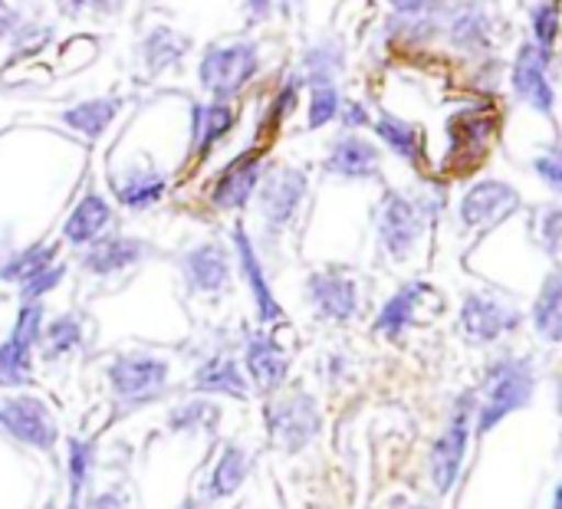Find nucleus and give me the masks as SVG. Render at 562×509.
Segmentation results:
<instances>
[{
  "label": "nucleus",
  "instance_id": "44",
  "mask_svg": "<svg viewBox=\"0 0 562 509\" xmlns=\"http://www.w3.org/2000/svg\"><path fill=\"white\" fill-rule=\"evenodd\" d=\"M540 230H543V244H547V250H550V253H560V230H562L560 207H547V211H543Z\"/></svg>",
  "mask_w": 562,
  "mask_h": 509
},
{
  "label": "nucleus",
  "instance_id": "29",
  "mask_svg": "<svg viewBox=\"0 0 562 509\" xmlns=\"http://www.w3.org/2000/svg\"><path fill=\"white\" fill-rule=\"evenodd\" d=\"M115 112H119V99H89V102L69 105L63 112V122L86 138H99L112 125Z\"/></svg>",
  "mask_w": 562,
  "mask_h": 509
},
{
  "label": "nucleus",
  "instance_id": "14",
  "mask_svg": "<svg viewBox=\"0 0 562 509\" xmlns=\"http://www.w3.org/2000/svg\"><path fill=\"white\" fill-rule=\"evenodd\" d=\"M145 257H151V247L145 240L125 237V234H109V237L89 240V247L82 250L79 263L92 276H112V273H122V270L142 263Z\"/></svg>",
  "mask_w": 562,
  "mask_h": 509
},
{
  "label": "nucleus",
  "instance_id": "11",
  "mask_svg": "<svg viewBox=\"0 0 562 509\" xmlns=\"http://www.w3.org/2000/svg\"><path fill=\"white\" fill-rule=\"evenodd\" d=\"M520 326V313L507 303H501L497 296L487 293H471L461 306V332L484 346V342H497L501 336L514 332Z\"/></svg>",
  "mask_w": 562,
  "mask_h": 509
},
{
  "label": "nucleus",
  "instance_id": "16",
  "mask_svg": "<svg viewBox=\"0 0 562 509\" xmlns=\"http://www.w3.org/2000/svg\"><path fill=\"white\" fill-rule=\"evenodd\" d=\"M257 184H260V151H244L221 171L211 201L221 211H240L257 194Z\"/></svg>",
  "mask_w": 562,
  "mask_h": 509
},
{
  "label": "nucleus",
  "instance_id": "53",
  "mask_svg": "<svg viewBox=\"0 0 562 509\" xmlns=\"http://www.w3.org/2000/svg\"><path fill=\"white\" fill-rule=\"evenodd\" d=\"M49 509H53V507H49Z\"/></svg>",
  "mask_w": 562,
  "mask_h": 509
},
{
  "label": "nucleus",
  "instance_id": "49",
  "mask_svg": "<svg viewBox=\"0 0 562 509\" xmlns=\"http://www.w3.org/2000/svg\"><path fill=\"white\" fill-rule=\"evenodd\" d=\"M273 13V0H247V20L260 23Z\"/></svg>",
  "mask_w": 562,
  "mask_h": 509
},
{
  "label": "nucleus",
  "instance_id": "41",
  "mask_svg": "<svg viewBox=\"0 0 562 509\" xmlns=\"http://www.w3.org/2000/svg\"><path fill=\"white\" fill-rule=\"evenodd\" d=\"M46 36H49V26H33V23H26V20H23L10 39H13L16 53H36V49L46 43Z\"/></svg>",
  "mask_w": 562,
  "mask_h": 509
},
{
  "label": "nucleus",
  "instance_id": "19",
  "mask_svg": "<svg viewBox=\"0 0 562 509\" xmlns=\"http://www.w3.org/2000/svg\"><path fill=\"white\" fill-rule=\"evenodd\" d=\"M244 362H247V372H250V378L257 382V388L263 395H273L286 378V355L267 332H250L247 336Z\"/></svg>",
  "mask_w": 562,
  "mask_h": 509
},
{
  "label": "nucleus",
  "instance_id": "50",
  "mask_svg": "<svg viewBox=\"0 0 562 509\" xmlns=\"http://www.w3.org/2000/svg\"><path fill=\"white\" fill-rule=\"evenodd\" d=\"M69 509H82V507H79V497H72V504H69Z\"/></svg>",
  "mask_w": 562,
  "mask_h": 509
},
{
  "label": "nucleus",
  "instance_id": "9",
  "mask_svg": "<svg viewBox=\"0 0 562 509\" xmlns=\"http://www.w3.org/2000/svg\"><path fill=\"white\" fill-rule=\"evenodd\" d=\"M520 211V194L517 188H510L507 181L497 178H484L477 181L464 197H461V224L468 230H491L497 224H504L510 214Z\"/></svg>",
  "mask_w": 562,
  "mask_h": 509
},
{
  "label": "nucleus",
  "instance_id": "6",
  "mask_svg": "<svg viewBox=\"0 0 562 509\" xmlns=\"http://www.w3.org/2000/svg\"><path fill=\"white\" fill-rule=\"evenodd\" d=\"M0 431L36 451H53L59 438L53 411L40 398H30V395L0 401Z\"/></svg>",
  "mask_w": 562,
  "mask_h": 509
},
{
  "label": "nucleus",
  "instance_id": "30",
  "mask_svg": "<svg viewBox=\"0 0 562 509\" xmlns=\"http://www.w3.org/2000/svg\"><path fill=\"white\" fill-rule=\"evenodd\" d=\"M533 326L547 342L562 339V276L550 273L537 303H533Z\"/></svg>",
  "mask_w": 562,
  "mask_h": 509
},
{
  "label": "nucleus",
  "instance_id": "48",
  "mask_svg": "<svg viewBox=\"0 0 562 509\" xmlns=\"http://www.w3.org/2000/svg\"><path fill=\"white\" fill-rule=\"evenodd\" d=\"M82 509H128V504L119 494H99V497H92Z\"/></svg>",
  "mask_w": 562,
  "mask_h": 509
},
{
  "label": "nucleus",
  "instance_id": "23",
  "mask_svg": "<svg viewBox=\"0 0 562 509\" xmlns=\"http://www.w3.org/2000/svg\"><path fill=\"white\" fill-rule=\"evenodd\" d=\"M112 188H115V197H119L122 207L145 211V207L161 201V194L168 188V178L161 171H155V168H132L125 178L112 181Z\"/></svg>",
  "mask_w": 562,
  "mask_h": 509
},
{
  "label": "nucleus",
  "instance_id": "18",
  "mask_svg": "<svg viewBox=\"0 0 562 509\" xmlns=\"http://www.w3.org/2000/svg\"><path fill=\"white\" fill-rule=\"evenodd\" d=\"M234 250H237V263H240V273H244V280H247V290L254 293V303H257L260 319H263V323H277V319L283 316V309H280V303L273 299V290H270V283H267L263 263H260V257H257V250H254V244H250L244 224L234 227Z\"/></svg>",
  "mask_w": 562,
  "mask_h": 509
},
{
  "label": "nucleus",
  "instance_id": "43",
  "mask_svg": "<svg viewBox=\"0 0 562 509\" xmlns=\"http://www.w3.org/2000/svg\"><path fill=\"white\" fill-rule=\"evenodd\" d=\"M533 168H537V174L550 184V191H562V155L560 148H553V151H547V155H540L537 161H533Z\"/></svg>",
  "mask_w": 562,
  "mask_h": 509
},
{
  "label": "nucleus",
  "instance_id": "51",
  "mask_svg": "<svg viewBox=\"0 0 562 509\" xmlns=\"http://www.w3.org/2000/svg\"><path fill=\"white\" fill-rule=\"evenodd\" d=\"M398 509H428V507H415V504H405V507H398Z\"/></svg>",
  "mask_w": 562,
  "mask_h": 509
},
{
  "label": "nucleus",
  "instance_id": "22",
  "mask_svg": "<svg viewBox=\"0 0 562 509\" xmlns=\"http://www.w3.org/2000/svg\"><path fill=\"white\" fill-rule=\"evenodd\" d=\"M497 135V115L487 109H464L451 118V138L458 151H468L471 161L481 158Z\"/></svg>",
  "mask_w": 562,
  "mask_h": 509
},
{
  "label": "nucleus",
  "instance_id": "34",
  "mask_svg": "<svg viewBox=\"0 0 562 509\" xmlns=\"http://www.w3.org/2000/svg\"><path fill=\"white\" fill-rule=\"evenodd\" d=\"M53 260H56V247H53V244H33V247L13 253V257L0 267V280L23 283V280H30L33 273H40L43 267H49Z\"/></svg>",
  "mask_w": 562,
  "mask_h": 509
},
{
  "label": "nucleus",
  "instance_id": "8",
  "mask_svg": "<svg viewBox=\"0 0 562 509\" xmlns=\"http://www.w3.org/2000/svg\"><path fill=\"white\" fill-rule=\"evenodd\" d=\"M375 227H379L382 250L392 260H405L415 250V244H418V237L425 230V217H422V211H418V204L412 197H405L398 191H385Z\"/></svg>",
  "mask_w": 562,
  "mask_h": 509
},
{
  "label": "nucleus",
  "instance_id": "3",
  "mask_svg": "<svg viewBox=\"0 0 562 509\" xmlns=\"http://www.w3.org/2000/svg\"><path fill=\"white\" fill-rule=\"evenodd\" d=\"M474 411H477V398L474 395H461V401L454 405V411L448 418V428L431 444L428 467H431V484L438 487V494H448L458 484V477H461L464 454H468V441H471Z\"/></svg>",
  "mask_w": 562,
  "mask_h": 509
},
{
  "label": "nucleus",
  "instance_id": "42",
  "mask_svg": "<svg viewBox=\"0 0 562 509\" xmlns=\"http://www.w3.org/2000/svg\"><path fill=\"white\" fill-rule=\"evenodd\" d=\"M398 16H445V0H389Z\"/></svg>",
  "mask_w": 562,
  "mask_h": 509
},
{
  "label": "nucleus",
  "instance_id": "2",
  "mask_svg": "<svg viewBox=\"0 0 562 509\" xmlns=\"http://www.w3.org/2000/svg\"><path fill=\"white\" fill-rule=\"evenodd\" d=\"M260 72V46L254 39L227 43V46H207L201 56V86L217 99H234L254 76Z\"/></svg>",
  "mask_w": 562,
  "mask_h": 509
},
{
  "label": "nucleus",
  "instance_id": "24",
  "mask_svg": "<svg viewBox=\"0 0 562 509\" xmlns=\"http://www.w3.org/2000/svg\"><path fill=\"white\" fill-rule=\"evenodd\" d=\"M237 115L231 109V102H207V105H194L191 109V148L198 151H211L231 128H234Z\"/></svg>",
  "mask_w": 562,
  "mask_h": 509
},
{
  "label": "nucleus",
  "instance_id": "4",
  "mask_svg": "<svg viewBox=\"0 0 562 509\" xmlns=\"http://www.w3.org/2000/svg\"><path fill=\"white\" fill-rule=\"evenodd\" d=\"M168 362L148 352H125L109 365V385L122 405H145L165 392Z\"/></svg>",
  "mask_w": 562,
  "mask_h": 509
},
{
  "label": "nucleus",
  "instance_id": "13",
  "mask_svg": "<svg viewBox=\"0 0 562 509\" xmlns=\"http://www.w3.org/2000/svg\"><path fill=\"white\" fill-rule=\"evenodd\" d=\"M234 260L221 244H198L181 253V276L191 293H224L231 286Z\"/></svg>",
  "mask_w": 562,
  "mask_h": 509
},
{
  "label": "nucleus",
  "instance_id": "1",
  "mask_svg": "<svg viewBox=\"0 0 562 509\" xmlns=\"http://www.w3.org/2000/svg\"><path fill=\"white\" fill-rule=\"evenodd\" d=\"M537 388V375H533V362L524 355H501L487 365L484 372V395L481 405L474 411L477 431L487 434L494 431L507 415L520 411L530 405Z\"/></svg>",
  "mask_w": 562,
  "mask_h": 509
},
{
  "label": "nucleus",
  "instance_id": "20",
  "mask_svg": "<svg viewBox=\"0 0 562 509\" xmlns=\"http://www.w3.org/2000/svg\"><path fill=\"white\" fill-rule=\"evenodd\" d=\"M112 220V207L105 204L102 194L89 191L69 214V220L63 224V240L72 247H86L89 240H95Z\"/></svg>",
  "mask_w": 562,
  "mask_h": 509
},
{
  "label": "nucleus",
  "instance_id": "38",
  "mask_svg": "<svg viewBox=\"0 0 562 509\" xmlns=\"http://www.w3.org/2000/svg\"><path fill=\"white\" fill-rule=\"evenodd\" d=\"M339 115V89L336 82L310 86V128H323Z\"/></svg>",
  "mask_w": 562,
  "mask_h": 509
},
{
  "label": "nucleus",
  "instance_id": "36",
  "mask_svg": "<svg viewBox=\"0 0 562 509\" xmlns=\"http://www.w3.org/2000/svg\"><path fill=\"white\" fill-rule=\"evenodd\" d=\"M92 461H95V444H92V441H82V438H72V441H69V451H66V467H69L72 497L82 494V487H86V480H89V471H92Z\"/></svg>",
  "mask_w": 562,
  "mask_h": 509
},
{
  "label": "nucleus",
  "instance_id": "27",
  "mask_svg": "<svg viewBox=\"0 0 562 509\" xmlns=\"http://www.w3.org/2000/svg\"><path fill=\"white\" fill-rule=\"evenodd\" d=\"M188 46H191V39H184L181 33H175V30H168V26H155V30L142 39L138 53H142V63H145L148 72H161V69H168V66H178L181 56L188 53Z\"/></svg>",
  "mask_w": 562,
  "mask_h": 509
},
{
  "label": "nucleus",
  "instance_id": "12",
  "mask_svg": "<svg viewBox=\"0 0 562 509\" xmlns=\"http://www.w3.org/2000/svg\"><path fill=\"white\" fill-rule=\"evenodd\" d=\"M306 290H310V303H313L319 319L349 323L359 313V286L342 270H319V273H313Z\"/></svg>",
  "mask_w": 562,
  "mask_h": 509
},
{
  "label": "nucleus",
  "instance_id": "7",
  "mask_svg": "<svg viewBox=\"0 0 562 509\" xmlns=\"http://www.w3.org/2000/svg\"><path fill=\"white\" fill-rule=\"evenodd\" d=\"M306 184H310L306 171L290 168V165L267 174V181L257 191V204H260L263 227L270 234H280L283 227L293 224V217H296V211H300V204L306 197Z\"/></svg>",
  "mask_w": 562,
  "mask_h": 509
},
{
  "label": "nucleus",
  "instance_id": "46",
  "mask_svg": "<svg viewBox=\"0 0 562 509\" xmlns=\"http://www.w3.org/2000/svg\"><path fill=\"white\" fill-rule=\"evenodd\" d=\"M23 23L20 10H13L7 0H0V39H10L16 33V26Z\"/></svg>",
  "mask_w": 562,
  "mask_h": 509
},
{
  "label": "nucleus",
  "instance_id": "31",
  "mask_svg": "<svg viewBox=\"0 0 562 509\" xmlns=\"http://www.w3.org/2000/svg\"><path fill=\"white\" fill-rule=\"evenodd\" d=\"M346 53L342 43L336 39H319L303 53V82L319 86V82H336V76L342 72Z\"/></svg>",
  "mask_w": 562,
  "mask_h": 509
},
{
  "label": "nucleus",
  "instance_id": "25",
  "mask_svg": "<svg viewBox=\"0 0 562 509\" xmlns=\"http://www.w3.org/2000/svg\"><path fill=\"white\" fill-rule=\"evenodd\" d=\"M372 128H375V135H379L398 158H405L408 165H422V161H425V135H422L418 125H412V122H405V118H398V115L382 112V115L372 122Z\"/></svg>",
  "mask_w": 562,
  "mask_h": 509
},
{
  "label": "nucleus",
  "instance_id": "15",
  "mask_svg": "<svg viewBox=\"0 0 562 509\" xmlns=\"http://www.w3.org/2000/svg\"><path fill=\"white\" fill-rule=\"evenodd\" d=\"M441 30L461 53H484L494 36V16L484 0H461L458 7L445 10Z\"/></svg>",
  "mask_w": 562,
  "mask_h": 509
},
{
  "label": "nucleus",
  "instance_id": "32",
  "mask_svg": "<svg viewBox=\"0 0 562 509\" xmlns=\"http://www.w3.org/2000/svg\"><path fill=\"white\" fill-rule=\"evenodd\" d=\"M30 369H33V346L10 332V339L0 346V388L26 385Z\"/></svg>",
  "mask_w": 562,
  "mask_h": 509
},
{
  "label": "nucleus",
  "instance_id": "28",
  "mask_svg": "<svg viewBox=\"0 0 562 509\" xmlns=\"http://www.w3.org/2000/svg\"><path fill=\"white\" fill-rule=\"evenodd\" d=\"M247 471H250V461L247 454L237 448V444H227L214 464V474H211V484H207V497L211 500H224L231 494L240 490V484L247 480Z\"/></svg>",
  "mask_w": 562,
  "mask_h": 509
},
{
  "label": "nucleus",
  "instance_id": "21",
  "mask_svg": "<svg viewBox=\"0 0 562 509\" xmlns=\"http://www.w3.org/2000/svg\"><path fill=\"white\" fill-rule=\"evenodd\" d=\"M428 290H431V286L422 283V280L405 283V286L382 306V313H379V319H375V332H382L385 339H402L405 329L415 323L418 303L428 296Z\"/></svg>",
  "mask_w": 562,
  "mask_h": 509
},
{
  "label": "nucleus",
  "instance_id": "39",
  "mask_svg": "<svg viewBox=\"0 0 562 509\" xmlns=\"http://www.w3.org/2000/svg\"><path fill=\"white\" fill-rule=\"evenodd\" d=\"M300 89H303V76H300V72H293V76L283 79V86L277 89V95H273V102H270V112H267V122H270V125H280L286 115L296 112Z\"/></svg>",
  "mask_w": 562,
  "mask_h": 509
},
{
  "label": "nucleus",
  "instance_id": "47",
  "mask_svg": "<svg viewBox=\"0 0 562 509\" xmlns=\"http://www.w3.org/2000/svg\"><path fill=\"white\" fill-rule=\"evenodd\" d=\"M372 118H369V109L362 105V102H349L346 109H342V125L352 132V128H362V125H369Z\"/></svg>",
  "mask_w": 562,
  "mask_h": 509
},
{
  "label": "nucleus",
  "instance_id": "26",
  "mask_svg": "<svg viewBox=\"0 0 562 509\" xmlns=\"http://www.w3.org/2000/svg\"><path fill=\"white\" fill-rule=\"evenodd\" d=\"M194 388L207 395H231V398H247V378L240 365L227 355H214L194 372Z\"/></svg>",
  "mask_w": 562,
  "mask_h": 509
},
{
  "label": "nucleus",
  "instance_id": "52",
  "mask_svg": "<svg viewBox=\"0 0 562 509\" xmlns=\"http://www.w3.org/2000/svg\"><path fill=\"white\" fill-rule=\"evenodd\" d=\"M181 509H198V507H191V504H188V507H181Z\"/></svg>",
  "mask_w": 562,
  "mask_h": 509
},
{
  "label": "nucleus",
  "instance_id": "35",
  "mask_svg": "<svg viewBox=\"0 0 562 509\" xmlns=\"http://www.w3.org/2000/svg\"><path fill=\"white\" fill-rule=\"evenodd\" d=\"M43 352L46 359H59V355H69L79 342H82V323L76 316H59L53 319L49 326H43Z\"/></svg>",
  "mask_w": 562,
  "mask_h": 509
},
{
  "label": "nucleus",
  "instance_id": "37",
  "mask_svg": "<svg viewBox=\"0 0 562 509\" xmlns=\"http://www.w3.org/2000/svg\"><path fill=\"white\" fill-rule=\"evenodd\" d=\"M530 26H533V43L543 46V49H553L557 33H560V7H557V0L533 3V10H530Z\"/></svg>",
  "mask_w": 562,
  "mask_h": 509
},
{
  "label": "nucleus",
  "instance_id": "40",
  "mask_svg": "<svg viewBox=\"0 0 562 509\" xmlns=\"http://www.w3.org/2000/svg\"><path fill=\"white\" fill-rule=\"evenodd\" d=\"M63 276H66V267L53 260L49 267H43L40 273H33L30 280H23V283H20V296H23V303H40V296H46L49 290H56Z\"/></svg>",
  "mask_w": 562,
  "mask_h": 509
},
{
  "label": "nucleus",
  "instance_id": "45",
  "mask_svg": "<svg viewBox=\"0 0 562 509\" xmlns=\"http://www.w3.org/2000/svg\"><path fill=\"white\" fill-rule=\"evenodd\" d=\"M69 13H82V10H95V13H119L125 7V0H66Z\"/></svg>",
  "mask_w": 562,
  "mask_h": 509
},
{
  "label": "nucleus",
  "instance_id": "33",
  "mask_svg": "<svg viewBox=\"0 0 562 509\" xmlns=\"http://www.w3.org/2000/svg\"><path fill=\"white\" fill-rule=\"evenodd\" d=\"M221 411L217 405L204 401V398H194V401H184L178 405L171 415H168V428L178 431V434H198V431H214Z\"/></svg>",
  "mask_w": 562,
  "mask_h": 509
},
{
  "label": "nucleus",
  "instance_id": "17",
  "mask_svg": "<svg viewBox=\"0 0 562 509\" xmlns=\"http://www.w3.org/2000/svg\"><path fill=\"white\" fill-rule=\"evenodd\" d=\"M382 168L379 148L372 142H366L356 132H346L333 142L329 155H326V171L336 178H349V181H366L375 178Z\"/></svg>",
  "mask_w": 562,
  "mask_h": 509
},
{
  "label": "nucleus",
  "instance_id": "10",
  "mask_svg": "<svg viewBox=\"0 0 562 509\" xmlns=\"http://www.w3.org/2000/svg\"><path fill=\"white\" fill-rule=\"evenodd\" d=\"M267 431L283 451L306 448L319 431V408L310 395H290L267 408Z\"/></svg>",
  "mask_w": 562,
  "mask_h": 509
},
{
  "label": "nucleus",
  "instance_id": "5",
  "mask_svg": "<svg viewBox=\"0 0 562 509\" xmlns=\"http://www.w3.org/2000/svg\"><path fill=\"white\" fill-rule=\"evenodd\" d=\"M514 95L527 105H533L543 115H553L557 109V79H553V49L537 46L533 39L517 49L514 59Z\"/></svg>",
  "mask_w": 562,
  "mask_h": 509
}]
</instances>
